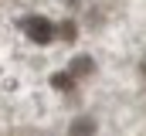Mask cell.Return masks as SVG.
Segmentation results:
<instances>
[{"label":"cell","mask_w":146,"mask_h":136,"mask_svg":"<svg viewBox=\"0 0 146 136\" xmlns=\"http://www.w3.org/2000/svg\"><path fill=\"white\" fill-rule=\"evenodd\" d=\"M21 31L27 34V41H34V44H51V41H54V34H58V27H54L48 17L31 14V17H24V21H21Z\"/></svg>","instance_id":"1"},{"label":"cell","mask_w":146,"mask_h":136,"mask_svg":"<svg viewBox=\"0 0 146 136\" xmlns=\"http://www.w3.org/2000/svg\"><path fill=\"white\" fill-rule=\"evenodd\" d=\"M51 89L72 92V89H75V75H72V71H54V75H51Z\"/></svg>","instance_id":"2"},{"label":"cell","mask_w":146,"mask_h":136,"mask_svg":"<svg viewBox=\"0 0 146 136\" xmlns=\"http://www.w3.org/2000/svg\"><path fill=\"white\" fill-rule=\"evenodd\" d=\"M61 37L65 41H75V21H65L61 24Z\"/></svg>","instance_id":"5"},{"label":"cell","mask_w":146,"mask_h":136,"mask_svg":"<svg viewBox=\"0 0 146 136\" xmlns=\"http://www.w3.org/2000/svg\"><path fill=\"white\" fill-rule=\"evenodd\" d=\"M143 71H146V61H143Z\"/></svg>","instance_id":"6"},{"label":"cell","mask_w":146,"mask_h":136,"mask_svg":"<svg viewBox=\"0 0 146 136\" xmlns=\"http://www.w3.org/2000/svg\"><path fill=\"white\" fill-rule=\"evenodd\" d=\"M92 133H95V119H88V116L85 119H75L72 129H68V136H92Z\"/></svg>","instance_id":"3"},{"label":"cell","mask_w":146,"mask_h":136,"mask_svg":"<svg viewBox=\"0 0 146 136\" xmlns=\"http://www.w3.org/2000/svg\"><path fill=\"white\" fill-rule=\"evenodd\" d=\"M92 71H95V65H92L88 55H78V58L72 61V75H92Z\"/></svg>","instance_id":"4"}]
</instances>
